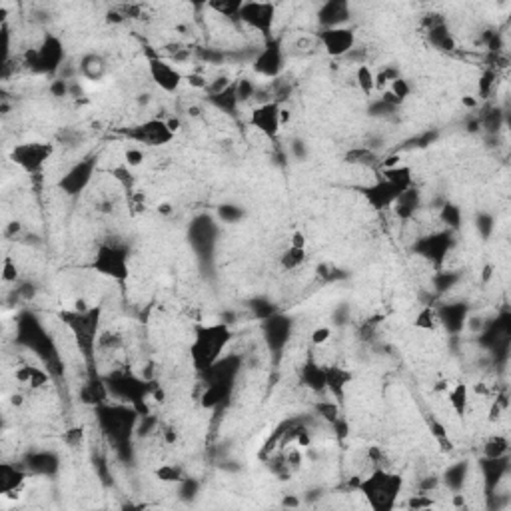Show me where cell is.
<instances>
[{
    "instance_id": "91938a15",
    "label": "cell",
    "mask_w": 511,
    "mask_h": 511,
    "mask_svg": "<svg viewBox=\"0 0 511 511\" xmlns=\"http://www.w3.org/2000/svg\"><path fill=\"white\" fill-rule=\"evenodd\" d=\"M430 431L435 442L447 435V428L444 426V424H442V421H437V419H430Z\"/></svg>"
},
{
    "instance_id": "30bf717a",
    "label": "cell",
    "mask_w": 511,
    "mask_h": 511,
    "mask_svg": "<svg viewBox=\"0 0 511 511\" xmlns=\"http://www.w3.org/2000/svg\"><path fill=\"white\" fill-rule=\"evenodd\" d=\"M252 68L258 76L264 78H278L284 70V47L282 40L271 36L270 40H264L262 48L255 50Z\"/></svg>"
},
{
    "instance_id": "60d3db41",
    "label": "cell",
    "mask_w": 511,
    "mask_h": 511,
    "mask_svg": "<svg viewBox=\"0 0 511 511\" xmlns=\"http://www.w3.org/2000/svg\"><path fill=\"white\" fill-rule=\"evenodd\" d=\"M460 274H455V271H437L435 276H433V290L437 292V294H446L447 290H451V287H455V284L460 282Z\"/></svg>"
},
{
    "instance_id": "836d02e7",
    "label": "cell",
    "mask_w": 511,
    "mask_h": 511,
    "mask_svg": "<svg viewBox=\"0 0 511 511\" xmlns=\"http://www.w3.org/2000/svg\"><path fill=\"white\" fill-rule=\"evenodd\" d=\"M344 160L351 164V166H362V168H371L376 166L380 160H378V154L369 148V146H358V148H351L346 152Z\"/></svg>"
},
{
    "instance_id": "f907efd6",
    "label": "cell",
    "mask_w": 511,
    "mask_h": 511,
    "mask_svg": "<svg viewBox=\"0 0 511 511\" xmlns=\"http://www.w3.org/2000/svg\"><path fill=\"white\" fill-rule=\"evenodd\" d=\"M200 492V483L196 479L192 478H184L180 483H178V494L182 499H194Z\"/></svg>"
},
{
    "instance_id": "7bdbcfd3",
    "label": "cell",
    "mask_w": 511,
    "mask_h": 511,
    "mask_svg": "<svg viewBox=\"0 0 511 511\" xmlns=\"http://www.w3.org/2000/svg\"><path fill=\"white\" fill-rule=\"evenodd\" d=\"M208 8L216 10L218 15L226 16L230 20H238L242 2L240 0H234V2H212V4H208Z\"/></svg>"
},
{
    "instance_id": "4dcf8cb0",
    "label": "cell",
    "mask_w": 511,
    "mask_h": 511,
    "mask_svg": "<svg viewBox=\"0 0 511 511\" xmlns=\"http://www.w3.org/2000/svg\"><path fill=\"white\" fill-rule=\"evenodd\" d=\"M208 102H210L214 108H218L220 112H224V114L234 116L240 106L238 94H236V80L232 82V86H230V88H226V90L220 92V94L208 96Z\"/></svg>"
},
{
    "instance_id": "cb8c5ba5",
    "label": "cell",
    "mask_w": 511,
    "mask_h": 511,
    "mask_svg": "<svg viewBox=\"0 0 511 511\" xmlns=\"http://www.w3.org/2000/svg\"><path fill=\"white\" fill-rule=\"evenodd\" d=\"M26 467L15 465V463H2L0 465V494L6 497H15L20 492V487L26 481Z\"/></svg>"
},
{
    "instance_id": "603a6c76",
    "label": "cell",
    "mask_w": 511,
    "mask_h": 511,
    "mask_svg": "<svg viewBox=\"0 0 511 511\" xmlns=\"http://www.w3.org/2000/svg\"><path fill=\"white\" fill-rule=\"evenodd\" d=\"M300 382L314 394H324L328 389L326 383V366H321L314 355H308L300 369Z\"/></svg>"
},
{
    "instance_id": "74e56055",
    "label": "cell",
    "mask_w": 511,
    "mask_h": 511,
    "mask_svg": "<svg viewBox=\"0 0 511 511\" xmlns=\"http://www.w3.org/2000/svg\"><path fill=\"white\" fill-rule=\"evenodd\" d=\"M355 84L360 92L366 96H371L376 92V72L369 68V64H360L355 70Z\"/></svg>"
},
{
    "instance_id": "b9f144b4",
    "label": "cell",
    "mask_w": 511,
    "mask_h": 511,
    "mask_svg": "<svg viewBox=\"0 0 511 511\" xmlns=\"http://www.w3.org/2000/svg\"><path fill=\"white\" fill-rule=\"evenodd\" d=\"M156 478L164 483H180L182 479L186 478L182 467L180 465H172V463H166V465H160L156 469Z\"/></svg>"
},
{
    "instance_id": "c3c4849f",
    "label": "cell",
    "mask_w": 511,
    "mask_h": 511,
    "mask_svg": "<svg viewBox=\"0 0 511 511\" xmlns=\"http://www.w3.org/2000/svg\"><path fill=\"white\" fill-rule=\"evenodd\" d=\"M387 90H389L392 94L396 96V98H398L401 104H403V102L408 100V96L412 94V86H410V82H408L405 78H401V76L394 80V82H392V84L387 86Z\"/></svg>"
},
{
    "instance_id": "f546056e",
    "label": "cell",
    "mask_w": 511,
    "mask_h": 511,
    "mask_svg": "<svg viewBox=\"0 0 511 511\" xmlns=\"http://www.w3.org/2000/svg\"><path fill=\"white\" fill-rule=\"evenodd\" d=\"M382 178L387 180V182H392L394 186H398L401 192L414 186V172H412V168L405 166V164H401V162L396 164V166L383 168Z\"/></svg>"
},
{
    "instance_id": "9c48e42d",
    "label": "cell",
    "mask_w": 511,
    "mask_h": 511,
    "mask_svg": "<svg viewBox=\"0 0 511 511\" xmlns=\"http://www.w3.org/2000/svg\"><path fill=\"white\" fill-rule=\"evenodd\" d=\"M54 154V144L48 142H22L16 144L10 152V160L16 166L26 172V174L36 176L42 172L47 162Z\"/></svg>"
},
{
    "instance_id": "83f0119b",
    "label": "cell",
    "mask_w": 511,
    "mask_h": 511,
    "mask_svg": "<svg viewBox=\"0 0 511 511\" xmlns=\"http://www.w3.org/2000/svg\"><path fill=\"white\" fill-rule=\"evenodd\" d=\"M467 478H469V463L467 462H458L453 465H449L446 471H444V485L451 494H462L465 483H467Z\"/></svg>"
},
{
    "instance_id": "be15d7a7",
    "label": "cell",
    "mask_w": 511,
    "mask_h": 511,
    "mask_svg": "<svg viewBox=\"0 0 511 511\" xmlns=\"http://www.w3.org/2000/svg\"><path fill=\"white\" fill-rule=\"evenodd\" d=\"M158 212L160 214H172V206L166 204V202H164V204H158Z\"/></svg>"
},
{
    "instance_id": "ffe728a7",
    "label": "cell",
    "mask_w": 511,
    "mask_h": 511,
    "mask_svg": "<svg viewBox=\"0 0 511 511\" xmlns=\"http://www.w3.org/2000/svg\"><path fill=\"white\" fill-rule=\"evenodd\" d=\"M435 314L439 326L449 335H460L465 332V324L469 318V308L465 302H449L435 305Z\"/></svg>"
},
{
    "instance_id": "7c38bea8",
    "label": "cell",
    "mask_w": 511,
    "mask_h": 511,
    "mask_svg": "<svg viewBox=\"0 0 511 511\" xmlns=\"http://www.w3.org/2000/svg\"><path fill=\"white\" fill-rule=\"evenodd\" d=\"M96 166H98V160L96 156H86V158L78 160L76 164H72L58 180V188L70 196V198H76L82 192L86 190L92 182L96 172Z\"/></svg>"
},
{
    "instance_id": "e0dca14e",
    "label": "cell",
    "mask_w": 511,
    "mask_h": 511,
    "mask_svg": "<svg viewBox=\"0 0 511 511\" xmlns=\"http://www.w3.org/2000/svg\"><path fill=\"white\" fill-rule=\"evenodd\" d=\"M148 72H150L152 82L166 94L178 92L182 82H184V74L176 68L174 64L170 60L160 58V56H150L148 58Z\"/></svg>"
},
{
    "instance_id": "816d5d0a",
    "label": "cell",
    "mask_w": 511,
    "mask_h": 511,
    "mask_svg": "<svg viewBox=\"0 0 511 511\" xmlns=\"http://www.w3.org/2000/svg\"><path fill=\"white\" fill-rule=\"evenodd\" d=\"M252 310H254V316L258 319H264L266 318H270V316H274L278 310L274 308V303L268 302V300H262V298H258V300H254L252 302Z\"/></svg>"
},
{
    "instance_id": "52a82bcc",
    "label": "cell",
    "mask_w": 511,
    "mask_h": 511,
    "mask_svg": "<svg viewBox=\"0 0 511 511\" xmlns=\"http://www.w3.org/2000/svg\"><path fill=\"white\" fill-rule=\"evenodd\" d=\"M64 62L62 40L54 34H47L36 48L26 50L24 64L36 74H56Z\"/></svg>"
},
{
    "instance_id": "4316f807",
    "label": "cell",
    "mask_w": 511,
    "mask_h": 511,
    "mask_svg": "<svg viewBox=\"0 0 511 511\" xmlns=\"http://www.w3.org/2000/svg\"><path fill=\"white\" fill-rule=\"evenodd\" d=\"M350 382H351L350 369L340 366H326V383H328V392H330L337 401L344 399L346 385Z\"/></svg>"
},
{
    "instance_id": "3957f363",
    "label": "cell",
    "mask_w": 511,
    "mask_h": 511,
    "mask_svg": "<svg viewBox=\"0 0 511 511\" xmlns=\"http://www.w3.org/2000/svg\"><path fill=\"white\" fill-rule=\"evenodd\" d=\"M60 319L64 326L72 332L80 353L88 366V374H96V350H98V335H100V308H90L88 312H62Z\"/></svg>"
},
{
    "instance_id": "484cf974",
    "label": "cell",
    "mask_w": 511,
    "mask_h": 511,
    "mask_svg": "<svg viewBox=\"0 0 511 511\" xmlns=\"http://www.w3.org/2000/svg\"><path fill=\"white\" fill-rule=\"evenodd\" d=\"M421 204H424L421 192L417 190L415 186H412V188H408V190H403L399 194L398 200L392 206V210H394V214L398 216L399 220L408 222V220H412L415 214H417V210L421 208Z\"/></svg>"
},
{
    "instance_id": "8fae6325",
    "label": "cell",
    "mask_w": 511,
    "mask_h": 511,
    "mask_svg": "<svg viewBox=\"0 0 511 511\" xmlns=\"http://www.w3.org/2000/svg\"><path fill=\"white\" fill-rule=\"evenodd\" d=\"M240 22H244L248 28L260 32L264 40H270L276 20V4L271 2H242L238 15Z\"/></svg>"
},
{
    "instance_id": "d4e9b609",
    "label": "cell",
    "mask_w": 511,
    "mask_h": 511,
    "mask_svg": "<svg viewBox=\"0 0 511 511\" xmlns=\"http://www.w3.org/2000/svg\"><path fill=\"white\" fill-rule=\"evenodd\" d=\"M58 455L52 451H32L24 460V467L28 474H36V476H52L58 471Z\"/></svg>"
},
{
    "instance_id": "9a60e30c",
    "label": "cell",
    "mask_w": 511,
    "mask_h": 511,
    "mask_svg": "<svg viewBox=\"0 0 511 511\" xmlns=\"http://www.w3.org/2000/svg\"><path fill=\"white\" fill-rule=\"evenodd\" d=\"M262 332H264V342H266L268 350L276 355H280L292 337L294 321H292V318H287L286 314L276 312L274 316L262 321Z\"/></svg>"
},
{
    "instance_id": "11a10c76",
    "label": "cell",
    "mask_w": 511,
    "mask_h": 511,
    "mask_svg": "<svg viewBox=\"0 0 511 511\" xmlns=\"http://www.w3.org/2000/svg\"><path fill=\"white\" fill-rule=\"evenodd\" d=\"M494 84H495V70H485L481 80H479V92H481V98H489L492 90H494Z\"/></svg>"
},
{
    "instance_id": "4fadbf2b",
    "label": "cell",
    "mask_w": 511,
    "mask_h": 511,
    "mask_svg": "<svg viewBox=\"0 0 511 511\" xmlns=\"http://www.w3.org/2000/svg\"><path fill=\"white\" fill-rule=\"evenodd\" d=\"M451 248H453V232L451 230L431 232V234L419 238L414 244L415 254L421 255L424 260H428L433 266H442Z\"/></svg>"
},
{
    "instance_id": "6da1fadb",
    "label": "cell",
    "mask_w": 511,
    "mask_h": 511,
    "mask_svg": "<svg viewBox=\"0 0 511 511\" xmlns=\"http://www.w3.org/2000/svg\"><path fill=\"white\" fill-rule=\"evenodd\" d=\"M98 428L104 433V437L110 442L114 449L126 460L132 446V435L138 430V421L142 415L138 414L132 405L116 401V403H102L94 408Z\"/></svg>"
},
{
    "instance_id": "f1b7e54d",
    "label": "cell",
    "mask_w": 511,
    "mask_h": 511,
    "mask_svg": "<svg viewBox=\"0 0 511 511\" xmlns=\"http://www.w3.org/2000/svg\"><path fill=\"white\" fill-rule=\"evenodd\" d=\"M426 38H428V42H430L431 47L435 48V50H439V52H451V50L458 48L455 38L449 32L446 22H439V24H435L431 28H426Z\"/></svg>"
},
{
    "instance_id": "9f6ffc18",
    "label": "cell",
    "mask_w": 511,
    "mask_h": 511,
    "mask_svg": "<svg viewBox=\"0 0 511 511\" xmlns=\"http://www.w3.org/2000/svg\"><path fill=\"white\" fill-rule=\"evenodd\" d=\"M433 501H431L428 494H419V495H412L410 501H408V508L410 510H426V508H431Z\"/></svg>"
},
{
    "instance_id": "8d00e7d4",
    "label": "cell",
    "mask_w": 511,
    "mask_h": 511,
    "mask_svg": "<svg viewBox=\"0 0 511 511\" xmlns=\"http://www.w3.org/2000/svg\"><path fill=\"white\" fill-rule=\"evenodd\" d=\"M503 455H510V439L505 435H492L485 444H483V458H503Z\"/></svg>"
},
{
    "instance_id": "d6986e66",
    "label": "cell",
    "mask_w": 511,
    "mask_h": 511,
    "mask_svg": "<svg viewBox=\"0 0 511 511\" xmlns=\"http://www.w3.org/2000/svg\"><path fill=\"white\" fill-rule=\"evenodd\" d=\"M360 192H362L367 206L371 208V210H376V212L389 210V208L394 206V202L398 200L399 194H401L398 186H394L392 182L383 180L382 176L376 182H371L367 186H362Z\"/></svg>"
},
{
    "instance_id": "7402d4cb",
    "label": "cell",
    "mask_w": 511,
    "mask_h": 511,
    "mask_svg": "<svg viewBox=\"0 0 511 511\" xmlns=\"http://www.w3.org/2000/svg\"><path fill=\"white\" fill-rule=\"evenodd\" d=\"M351 18L350 4L344 2V0H330V2H324L318 10V24L321 26V31H328V28H342L348 24V20Z\"/></svg>"
},
{
    "instance_id": "2e32d148",
    "label": "cell",
    "mask_w": 511,
    "mask_h": 511,
    "mask_svg": "<svg viewBox=\"0 0 511 511\" xmlns=\"http://www.w3.org/2000/svg\"><path fill=\"white\" fill-rule=\"evenodd\" d=\"M250 124L255 128L260 134H264L266 138H278L280 130H282V104L276 100H268V102H260L252 110L250 116Z\"/></svg>"
},
{
    "instance_id": "f35d334b",
    "label": "cell",
    "mask_w": 511,
    "mask_h": 511,
    "mask_svg": "<svg viewBox=\"0 0 511 511\" xmlns=\"http://www.w3.org/2000/svg\"><path fill=\"white\" fill-rule=\"evenodd\" d=\"M414 326L417 330H424V332H433L437 326H439V321H437V314H435V305H426V308H421L419 310V314L415 316V321Z\"/></svg>"
},
{
    "instance_id": "f6af8a7d",
    "label": "cell",
    "mask_w": 511,
    "mask_h": 511,
    "mask_svg": "<svg viewBox=\"0 0 511 511\" xmlns=\"http://www.w3.org/2000/svg\"><path fill=\"white\" fill-rule=\"evenodd\" d=\"M112 176H114V180L124 188V190L130 194V192H134V174H132V170L128 168L126 164L124 166H116L114 170H112Z\"/></svg>"
},
{
    "instance_id": "ab89813d",
    "label": "cell",
    "mask_w": 511,
    "mask_h": 511,
    "mask_svg": "<svg viewBox=\"0 0 511 511\" xmlns=\"http://www.w3.org/2000/svg\"><path fill=\"white\" fill-rule=\"evenodd\" d=\"M316 414H318L319 419H324L326 424H334L335 419L342 417V412H340V405L332 401V399H319L316 403Z\"/></svg>"
},
{
    "instance_id": "680465c9",
    "label": "cell",
    "mask_w": 511,
    "mask_h": 511,
    "mask_svg": "<svg viewBox=\"0 0 511 511\" xmlns=\"http://www.w3.org/2000/svg\"><path fill=\"white\" fill-rule=\"evenodd\" d=\"M184 80H186V82L190 84L192 88H198V90H206L208 82H210V80H208L206 76H202L200 72H192V74H186V76H184Z\"/></svg>"
},
{
    "instance_id": "5b68a950",
    "label": "cell",
    "mask_w": 511,
    "mask_h": 511,
    "mask_svg": "<svg viewBox=\"0 0 511 511\" xmlns=\"http://www.w3.org/2000/svg\"><path fill=\"white\" fill-rule=\"evenodd\" d=\"M403 487V479L399 474H392L387 469H374L369 478L358 483V489L367 497L369 508L376 511H392L398 503V495Z\"/></svg>"
},
{
    "instance_id": "1f68e13d",
    "label": "cell",
    "mask_w": 511,
    "mask_h": 511,
    "mask_svg": "<svg viewBox=\"0 0 511 511\" xmlns=\"http://www.w3.org/2000/svg\"><path fill=\"white\" fill-rule=\"evenodd\" d=\"M106 60L100 54H86L80 60V74L86 80H102L106 76Z\"/></svg>"
},
{
    "instance_id": "7dc6e473",
    "label": "cell",
    "mask_w": 511,
    "mask_h": 511,
    "mask_svg": "<svg viewBox=\"0 0 511 511\" xmlns=\"http://www.w3.org/2000/svg\"><path fill=\"white\" fill-rule=\"evenodd\" d=\"M218 216H220L222 222L234 224L240 222L244 218V210L240 206H234V204H222V206L218 208Z\"/></svg>"
},
{
    "instance_id": "44dd1931",
    "label": "cell",
    "mask_w": 511,
    "mask_h": 511,
    "mask_svg": "<svg viewBox=\"0 0 511 511\" xmlns=\"http://www.w3.org/2000/svg\"><path fill=\"white\" fill-rule=\"evenodd\" d=\"M479 469H481V478H483V485H485V494L487 497H494L499 483L510 476V455L503 458H483L479 462Z\"/></svg>"
},
{
    "instance_id": "d6a6232c",
    "label": "cell",
    "mask_w": 511,
    "mask_h": 511,
    "mask_svg": "<svg viewBox=\"0 0 511 511\" xmlns=\"http://www.w3.org/2000/svg\"><path fill=\"white\" fill-rule=\"evenodd\" d=\"M447 401L451 405V410L455 412V415H463L467 414V408H469V387L467 383L458 382L449 392H447Z\"/></svg>"
},
{
    "instance_id": "f5cc1de1",
    "label": "cell",
    "mask_w": 511,
    "mask_h": 511,
    "mask_svg": "<svg viewBox=\"0 0 511 511\" xmlns=\"http://www.w3.org/2000/svg\"><path fill=\"white\" fill-rule=\"evenodd\" d=\"M146 160V154L140 146H130L126 152H124V162H126L128 168H138Z\"/></svg>"
},
{
    "instance_id": "e7e4bbea",
    "label": "cell",
    "mask_w": 511,
    "mask_h": 511,
    "mask_svg": "<svg viewBox=\"0 0 511 511\" xmlns=\"http://www.w3.org/2000/svg\"><path fill=\"white\" fill-rule=\"evenodd\" d=\"M284 505H292V508H296V505H298V501H296L294 497H286V499H284Z\"/></svg>"
},
{
    "instance_id": "d590c367",
    "label": "cell",
    "mask_w": 511,
    "mask_h": 511,
    "mask_svg": "<svg viewBox=\"0 0 511 511\" xmlns=\"http://www.w3.org/2000/svg\"><path fill=\"white\" fill-rule=\"evenodd\" d=\"M437 218H439V222L446 226V230L455 232V230L462 226V218H463L462 208L458 206V204H451V202H444V204L439 206Z\"/></svg>"
},
{
    "instance_id": "681fc988",
    "label": "cell",
    "mask_w": 511,
    "mask_h": 511,
    "mask_svg": "<svg viewBox=\"0 0 511 511\" xmlns=\"http://www.w3.org/2000/svg\"><path fill=\"white\" fill-rule=\"evenodd\" d=\"M255 84L252 80L248 78H240L236 80V94H238V100L240 104H244V102H248L250 98H255Z\"/></svg>"
},
{
    "instance_id": "bcb514c9",
    "label": "cell",
    "mask_w": 511,
    "mask_h": 511,
    "mask_svg": "<svg viewBox=\"0 0 511 511\" xmlns=\"http://www.w3.org/2000/svg\"><path fill=\"white\" fill-rule=\"evenodd\" d=\"M476 228H478V232L481 234V238H489L492 234H494L495 230V220L492 214H487V212H479L478 218H476Z\"/></svg>"
},
{
    "instance_id": "6f0895ef",
    "label": "cell",
    "mask_w": 511,
    "mask_h": 511,
    "mask_svg": "<svg viewBox=\"0 0 511 511\" xmlns=\"http://www.w3.org/2000/svg\"><path fill=\"white\" fill-rule=\"evenodd\" d=\"M2 280L6 282V284H10V282H16V278H18V270H16V264L10 260V258H6L4 260V268H2Z\"/></svg>"
},
{
    "instance_id": "ee69618b",
    "label": "cell",
    "mask_w": 511,
    "mask_h": 511,
    "mask_svg": "<svg viewBox=\"0 0 511 511\" xmlns=\"http://www.w3.org/2000/svg\"><path fill=\"white\" fill-rule=\"evenodd\" d=\"M64 444L70 447V449H78L86 444V431L82 426H74V428H70V430L64 431L62 435Z\"/></svg>"
},
{
    "instance_id": "8992f818",
    "label": "cell",
    "mask_w": 511,
    "mask_h": 511,
    "mask_svg": "<svg viewBox=\"0 0 511 511\" xmlns=\"http://www.w3.org/2000/svg\"><path fill=\"white\" fill-rule=\"evenodd\" d=\"M94 268L100 276L114 280L118 284H124L130 276V254L124 244L118 242H104L98 246L94 254Z\"/></svg>"
},
{
    "instance_id": "db71d44e",
    "label": "cell",
    "mask_w": 511,
    "mask_h": 511,
    "mask_svg": "<svg viewBox=\"0 0 511 511\" xmlns=\"http://www.w3.org/2000/svg\"><path fill=\"white\" fill-rule=\"evenodd\" d=\"M310 340H312V344H314L316 348H321V346H326V344L332 340V330H330L328 326H319V328H316V330L312 332Z\"/></svg>"
},
{
    "instance_id": "94428289",
    "label": "cell",
    "mask_w": 511,
    "mask_h": 511,
    "mask_svg": "<svg viewBox=\"0 0 511 511\" xmlns=\"http://www.w3.org/2000/svg\"><path fill=\"white\" fill-rule=\"evenodd\" d=\"M442 483V479L435 478V476H431V478H426L424 481H419V492L421 494H430L431 489H435L437 485Z\"/></svg>"
},
{
    "instance_id": "ba28073f",
    "label": "cell",
    "mask_w": 511,
    "mask_h": 511,
    "mask_svg": "<svg viewBox=\"0 0 511 511\" xmlns=\"http://www.w3.org/2000/svg\"><path fill=\"white\" fill-rule=\"evenodd\" d=\"M122 136H126L128 140L136 142L138 146H146V148H160V146H166L174 140V132L170 130L166 118H150V120H144L140 124H134V126L124 128L120 130Z\"/></svg>"
},
{
    "instance_id": "6125c7cd",
    "label": "cell",
    "mask_w": 511,
    "mask_h": 511,
    "mask_svg": "<svg viewBox=\"0 0 511 511\" xmlns=\"http://www.w3.org/2000/svg\"><path fill=\"white\" fill-rule=\"evenodd\" d=\"M290 246H296V248H305V236L302 232H294L292 240H290Z\"/></svg>"
},
{
    "instance_id": "e575fe53",
    "label": "cell",
    "mask_w": 511,
    "mask_h": 511,
    "mask_svg": "<svg viewBox=\"0 0 511 511\" xmlns=\"http://www.w3.org/2000/svg\"><path fill=\"white\" fill-rule=\"evenodd\" d=\"M308 260V252L305 248H296V246H287L286 250L280 255V266L286 271H296L302 268Z\"/></svg>"
},
{
    "instance_id": "7a4b0ae2",
    "label": "cell",
    "mask_w": 511,
    "mask_h": 511,
    "mask_svg": "<svg viewBox=\"0 0 511 511\" xmlns=\"http://www.w3.org/2000/svg\"><path fill=\"white\" fill-rule=\"evenodd\" d=\"M232 328L226 321L196 326L194 340L190 346V355L194 369L198 374H206L210 367L224 358V350L232 342Z\"/></svg>"
},
{
    "instance_id": "ac0fdd59",
    "label": "cell",
    "mask_w": 511,
    "mask_h": 511,
    "mask_svg": "<svg viewBox=\"0 0 511 511\" xmlns=\"http://www.w3.org/2000/svg\"><path fill=\"white\" fill-rule=\"evenodd\" d=\"M318 47L326 50L332 58H344L355 48V34L348 26L342 28H328L318 32Z\"/></svg>"
},
{
    "instance_id": "277c9868",
    "label": "cell",
    "mask_w": 511,
    "mask_h": 511,
    "mask_svg": "<svg viewBox=\"0 0 511 511\" xmlns=\"http://www.w3.org/2000/svg\"><path fill=\"white\" fill-rule=\"evenodd\" d=\"M108 394L112 398H116L122 403L132 405L138 414L148 415V408H146V398L152 396L154 385L148 380L138 378L136 374L128 371V369H116L104 378Z\"/></svg>"
},
{
    "instance_id": "5bb4252c",
    "label": "cell",
    "mask_w": 511,
    "mask_h": 511,
    "mask_svg": "<svg viewBox=\"0 0 511 511\" xmlns=\"http://www.w3.org/2000/svg\"><path fill=\"white\" fill-rule=\"evenodd\" d=\"M188 238H190L192 248L198 254V258H210L214 254L216 240H218V224L214 222L212 216L202 214L192 222Z\"/></svg>"
}]
</instances>
